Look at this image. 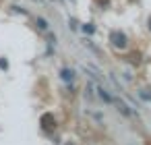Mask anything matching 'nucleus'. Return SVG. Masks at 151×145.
<instances>
[{"mask_svg":"<svg viewBox=\"0 0 151 145\" xmlns=\"http://www.w3.org/2000/svg\"><path fill=\"white\" fill-rule=\"evenodd\" d=\"M54 126H56L54 116H52V114H44V116H42V128H44V131H52Z\"/></svg>","mask_w":151,"mask_h":145,"instance_id":"f03ea898","label":"nucleus"},{"mask_svg":"<svg viewBox=\"0 0 151 145\" xmlns=\"http://www.w3.org/2000/svg\"><path fill=\"white\" fill-rule=\"evenodd\" d=\"M35 23H37V27H40V29H42V31H46V29H48V23H46V21H44V19H37V21H35Z\"/></svg>","mask_w":151,"mask_h":145,"instance_id":"39448f33","label":"nucleus"},{"mask_svg":"<svg viewBox=\"0 0 151 145\" xmlns=\"http://www.w3.org/2000/svg\"><path fill=\"white\" fill-rule=\"evenodd\" d=\"M0 69H9V62L4 58H0Z\"/></svg>","mask_w":151,"mask_h":145,"instance_id":"0eeeda50","label":"nucleus"},{"mask_svg":"<svg viewBox=\"0 0 151 145\" xmlns=\"http://www.w3.org/2000/svg\"><path fill=\"white\" fill-rule=\"evenodd\" d=\"M60 77L68 83V81H73V77H75V75H73V71H70V69H62V71H60Z\"/></svg>","mask_w":151,"mask_h":145,"instance_id":"20e7f679","label":"nucleus"},{"mask_svg":"<svg viewBox=\"0 0 151 145\" xmlns=\"http://www.w3.org/2000/svg\"><path fill=\"white\" fill-rule=\"evenodd\" d=\"M95 89H97V95H99V97H101L104 102H108V104H112V102H114V100H112V95H110V93H108V91H106L104 87L95 85Z\"/></svg>","mask_w":151,"mask_h":145,"instance_id":"7ed1b4c3","label":"nucleus"},{"mask_svg":"<svg viewBox=\"0 0 151 145\" xmlns=\"http://www.w3.org/2000/svg\"><path fill=\"white\" fill-rule=\"evenodd\" d=\"M110 42L114 44V48H126V44H128V40H126V35L122 31H112L110 33Z\"/></svg>","mask_w":151,"mask_h":145,"instance_id":"f257e3e1","label":"nucleus"},{"mask_svg":"<svg viewBox=\"0 0 151 145\" xmlns=\"http://www.w3.org/2000/svg\"><path fill=\"white\" fill-rule=\"evenodd\" d=\"M66 145H73V143H66Z\"/></svg>","mask_w":151,"mask_h":145,"instance_id":"6e6552de","label":"nucleus"},{"mask_svg":"<svg viewBox=\"0 0 151 145\" xmlns=\"http://www.w3.org/2000/svg\"><path fill=\"white\" fill-rule=\"evenodd\" d=\"M83 31H85V33H93V31H95V27H93V25H85V27H83Z\"/></svg>","mask_w":151,"mask_h":145,"instance_id":"423d86ee","label":"nucleus"},{"mask_svg":"<svg viewBox=\"0 0 151 145\" xmlns=\"http://www.w3.org/2000/svg\"><path fill=\"white\" fill-rule=\"evenodd\" d=\"M149 27H151V25H149Z\"/></svg>","mask_w":151,"mask_h":145,"instance_id":"1a4fd4ad","label":"nucleus"}]
</instances>
